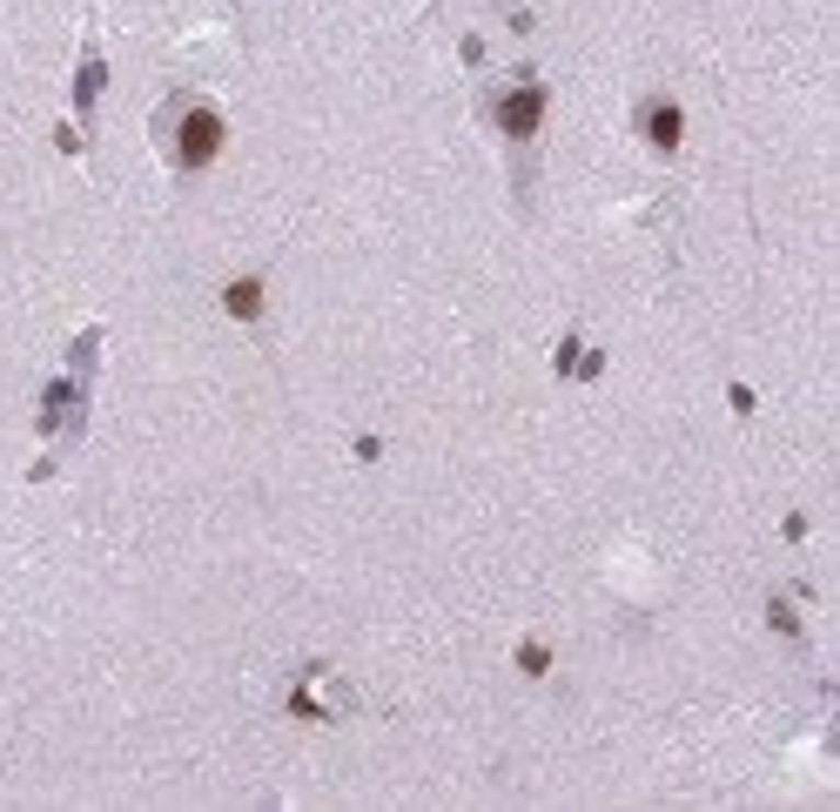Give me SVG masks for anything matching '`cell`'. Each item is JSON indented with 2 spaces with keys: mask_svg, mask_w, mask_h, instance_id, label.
<instances>
[{
  "mask_svg": "<svg viewBox=\"0 0 840 812\" xmlns=\"http://www.w3.org/2000/svg\"><path fill=\"white\" fill-rule=\"evenodd\" d=\"M223 148V122L208 115V107H195V115H182V135H175V161L182 169H208Z\"/></svg>",
  "mask_w": 840,
  "mask_h": 812,
  "instance_id": "cell-1",
  "label": "cell"
},
{
  "mask_svg": "<svg viewBox=\"0 0 840 812\" xmlns=\"http://www.w3.org/2000/svg\"><path fill=\"white\" fill-rule=\"evenodd\" d=\"M538 115H545V94H538V88H518V94H504V101H498L504 135H532V128H538Z\"/></svg>",
  "mask_w": 840,
  "mask_h": 812,
  "instance_id": "cell-2",
  "label": "cell"
},
{
  "mask_svg": "<svg viewBox=\"0 0 840 812\" xmlns=\"http://www.w3.org/2000/svg\"><path fill=\"white\" fill-rule=\"evenodd\" d=\"M646 135H652V148H659V155H672V148H679L686 122H679V107H672V101H652V107H646Z\"/></svg>",
  "mask_w": 840,
  "mask_h": 812,
  "instance_id": "cell-3",
  "label": "cell"
},
{
  "mask_svg": "<svg viewBox=\"0 0 840 812\" xmlns=\"http://www.w3.org/2000/svg\"><path fill=\"white\" fill-rule=\"evenodd\" d=\"M229 309L236 316H256L262 309V283H229Z\"/></svg>",
  "mask_w": 840,
  "mask_h": 812,
  "instance_id": "cell-4",
  "label": "cell"
}]
</instances>
